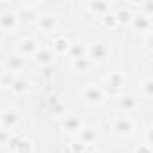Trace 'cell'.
Masks as SVG:
<instances>
[{"label": "cell", "mask_w": 153, "mask_h": 153, "mask_svg": "<svg viewBox=\"0 0 153 153\" xmlns=\"http://www.w3.org/2000/svg\"><path fill=\"white\" fill-rule=\"evenodd\" d=\"M34 59H36L40 65L47 67V65H51V63L54 61V52H52L49 47H40L38 52L34 54Z\"/></svg>", "instance_id": "13"}, {"label": "cell", "mask_w": 153, "mask_h": 153, "mask_svg": "<svg viewBox=\"0 0 153 153\" xmlns=\"http://www.w3.org/2000/svg\"><path fill=\"white\" fill-rule=\"evenodd\" d=\"M9 144H11L13 153H33V142L27 137H22V135L11 137Z\"/></svg>", "instance_id": "8"}, {"label": "cell", "mask_w": 153, "mask_h": 153, "mask_svg": "<svg viewBox=\"0 0 153 153\" xmlns=\"http://www.w3.org/2000/svg\"><path fill=\"white\" fill-rule=\"evenodd\" d=\"M11 140V133L4 128H0V144H9Z\"/></svg>", "instance_id": "21"}, {"label": "cell", "mask_w": 153, "mask_h": 153, "mask_svg": "<svg viewBox=\"0 0 153 153\" xmlns=\"http://www.w3.org/2000/svg\"><path fill=\"white\" fill-rule=\"evenodd\" d=\"M101 87H103V90L106 94L112 90V94H121L123 96V92L126 88L124 74H121V72H110V74H106L105 78H103V85Z\"/></svg>", "instance_id": "1"}, {"label": "cell", "mask_w": 153, "mask_h": 153, "mask_svg": "<svg viewBox=\"0 0 153 153\" xmlns=\"http://www.w3.org/2000/svg\"><path fill=\"white\" fill-rule=\"evenodd\" d=\"M94 153H103V151H94Z\"/></svg>", "instance_id": "24"}, {"label": "cell", "mask_w": 153, "mask_h": 153, "mask_svg": "<svg viewBox=\"0 0 153 153\" xmlns=\"http://www.w3.org/2000/svg\"><path fill=\"white\" fill-rule=\"evenodd\" d=\"M72 68L76 72H87L88 68H92V63L88 58H81V59H74L72 61Z\"/></svg>", "instance_id": "19"}, {"label": "cell", "mask_w": 153, "mask_h": 153, "mask_svg": "<svg viewBox=\"0 0 153 153\" xmlns=\"http://www.w3.org/2000/svg\"><path fill=\"white\" fill-rule=\"evenodd\" d=\"M18 24H20V20H18L15 11H2L0 13V29L2 31H6V33L15 31L18 27Z\"/></svg>", "instance_id": "6"}, {"label": "cell", "mask_w": 153, "mask_h": 153, "mask_svg": "<svg viewBox=\"0 0 153 153\" xmlns=\"http://www.w3.org/2000/svg\"><path fill=\"white\" fill-rule=\"evenodd\" d=\"M67 54L70 56V59H81V58H87V45L79 43V42H76V43H70Z\"/></svg>", "instance_id": "15"}, {"label": "cell", "mask_w": 153, "mask_h": 153, "mask_svg": "<svg viewBox=\"0 0 153 153\" xmlns=\"http://www.w3.org/2000/svg\"><path fill=\"white\" fill-rule=\"evenodd\" d=\"M117 106H119L121 112H124V115H128V114H131L137 108V97L135 96H124L123 94L119 97V101H117Z\"/></svg>", "instance_id": "11"}, {"label": "cell", "mask_w": 153, "mask_h": 153, "mask_svg": "<svg viewBox=\"0 0 153 153\" xmlns=\"http://www.w3.org/2000/svg\"><path fill=\"white\" fill-rule=\"evenodd\" d=\"M87 58L90 59V63H105L108 58H110V45L108 43H103V42H97V43H92L87 47Z\"/></svg>", "instance_id": "3"}, {"label": "cell", "mask_w": 153, "mask_h": 153, "mask_svg": "<svg viewBox=\"0 0 153 153\" xmlns=\"http://www.w3.org/2000/svg\"><path fill=\"white\" fill-rule=\"evenodd\" d=\"M4 72H6V70H4V67L0 65V78H2V74H4Z\"/></svg>", "instance_id": "23"}, {"label": "cell", "mask_w": 153, "mask_h": 153, "mask_svg": "<svg viewBox=\"0 0 153 153\" xmlns=\"http://www.w3.org/2000/svg\"><path fill=\"white\" fill-rule=\"evenodd\" d=\"M36 25H38L40 31H43V33L54 31V27H56V18H54L52 15H40L38 20H36Z\"/></svg>", "instance_id": "14"}, {"label": "cell", "mask_w": 153, "mask_h": 153, "mask_svg": "<svg viewBox=\"0 0 153 153\" xmlns=\"http://www.w3.org/2000/svg\"><path fill=\"white\" fill-rule=\"evenodd\" d=\"M135 153H151L149 144H142V146H139V148L135 149Z\"/></svg>", "instance_id": "22"}, {"label": "cell", "mask_w": 153, "mask_h": 153, "mask_svg": "<svg viewBox=\"0 0 153 153\" xmlns=\"http://www.w3.org/2000/svg\"><path fill=\"white\" fill-rule=\"evenodd\" d=\"M61 126H63V130L68 131V133H79L81 128H83V121L76 115V114H68V115L63 117Z\"/></svg>", "instance_id": "9"}, {"label": "cell", "mask_w": 153, "mask_h": 153, "mask_svg": "<svg viewBox=\"0 0 153 153\" xmlns=\"http://www.w3.org/2000/svg\"><path fill=\"white\" fill-rule=\"evenodd\" d=\"M22 123V114L15 108H4V110H0V126H2L4 130L11 131L13 128H16L18 124Z\"/></svg>", "instance_id": "4"}, {"label": "cell", "mask_w": 153, "mask_h": 153, "mask_svg": "<svg viewBox=\"0 0 153 153\" xmlns=\"http://www.w3.org/2000/svg\"><path fill=\"white\" fill-rule=\"evenodd\" d=\"M78 137H79L81 144H92L96 140V137H97V130L94 126H83L81 131L78 133Z\"/></svg>", "instance_id": "16"}, {"label": "cell", "mask_w": 153, "mask_h": 153, "mask_svg": "<svg viewBox=\"0 0 153 153\" xmlns=\"http://www.w3.org/2000/svg\"><path fill=\"white\" fill-rule=\"evenodd\" d=\"M29 79L27 78H24V76H16V78L13 79V83H11V92L13 94H16V96H24V94H27L29 92Z\"/></svg>", "instance_id": "12"}, {"label": "cell", "mask_w": 153, "mask_h": 153, "mask_svg": "<svg viewBox=\"0 0 153 153\" xmlns=\"http://www.w3.org/2000/svg\"><path fill=\"white\" fill-rule=\"evenodd\" d=\"M16 16H18L20 22H24V20L25 22H36L38 20V15H36L33 6H22V11L16 13Z\"/></svg>", "instance_id": "18"}, {"label": "cell", "mask_w": 153, "mask_h": 153, "mask_svg": "<svg viewBox=\"0 0 153 153\" xmlns=\"http://www.w3.org/2000/svg\"><path fill=\"white\" fill-rule=\"evenodd\" d=\"M6 65H7L9 72L16 74V72H20V70L25 67V58H24L22 54H18V52H13V54H9V56L6 58Z\"/></svg>", "instance_id": "10"}, {"label": "cell", "mask_w": 153, "mask_h": 153, "mask_svg": "<svg viewBox=\"0 0 153 153\" xmlns=\"http://www.w3.org/2000/svg\"><path fill=\"white\" fill-rule=\"evenodd\" d=\"M106 92L103 90L101 85H96V83H90L83 88V99L87 105L90 106H101L105 101H106Z\"/></svg>", "instance_id": "2"}, {"label": "cell", "mask_w": 153, "mask_h": 153, "mask_svg": "<svg viewBox=\"0 0 153 153\" xmlns=\"http://www.w3.org/2000/svg\"><path fill=\"white\" fill-rule=\"evenodd\" d=\"M151 78H149V76H148V78H144V81L140 83V94L146 97V99H149L151 97Z\"/></svg>", "instance_id": "20"}, {"label": "cell", "mask_w": 153, "mask_h": 153, "mask_svg": "<svg viewBox=\"0 0 153 153\" xmlns=\"http://www.w3.org/2000/svg\"><path fill=\"white\" fill-rule=\"evenodd\" d=\"M68 47H70V42H68L65 36H58V38L52 42V47H51V51L54 52V56H56V54H67Z\"/></svg>", "instance_id": "17"}, {"label": "cell", "mask_w": 153, "mask_h": 153, "mask_svg": "<svg viewBox=\"0 0 153 153\" xmlns=\"http://www.w3.org/2000/svg\"><path fill=\"white\" fill-rule=\"evenodd\" d=\"M135 126L131 123V119L128 115H117L114 117L112 121V131L117 135V137H130L133 133Z\"/></svg>", "instance_id": "5"}, {"label": "cell", "mask_w": 153, "mask_h": 153, "mask_svg": "<svg viewBox=\"0 0 153 153\" xmlns=\"http://www.w3.org/2000/svg\"><path fill=\"white\" fill-rule=\"evenodd\" d=\"M40 49V43L34 40V38H25V40H20L18 45H16V52L22 54L24 58L25 56H34Z\"/></svg>", "instance_id": "7"}]
</instances>
